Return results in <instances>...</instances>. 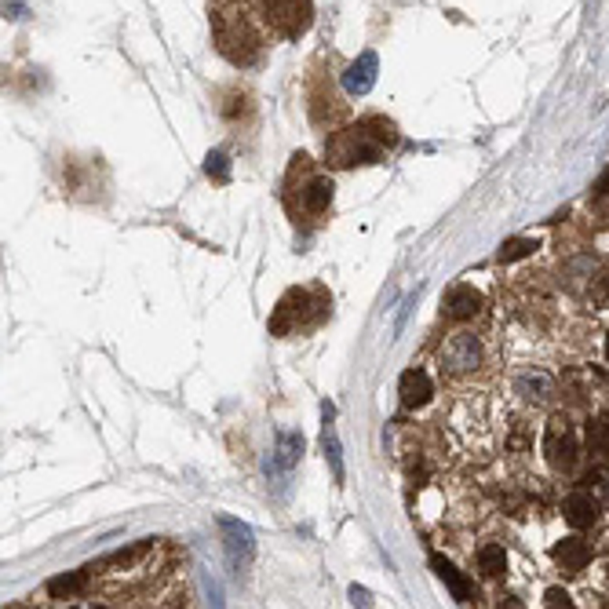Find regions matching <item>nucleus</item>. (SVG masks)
Returning a JSON list of instances; mask_svg holds the SVG:
<instances>
[{"label": "nucleus", "mask_w": 609, "mask_h": 609, "mask_svg": "<svg viewBox=\"0 0 609 609\" xmlns=\"http://www.w3.org/2000/svg\"><path fill=\"white\" fill-rule=\"evenodd\" d=\"M598 285H602V296H605V300H609V271H605V274H602V281H598Z\"/></svg>", "instance_id": "obj_23"}, {"label": "nucleus", "mask_w": 609, "mask_h": 609, "mask_svg": "<svg viewBox=\"0 0 609 609\" xmlns=\"http://www.w3.org/2000/svg\"><path fill=\"white\" fill-rule=\"evenodd\" d=\"M328 157H332L339 168L373 164V161H380V146L373 143V135H365V128H358V132H343V135L328 146Z\"/></svg>", "instance_id": "obj_4"}, {"label": "nucleus", "mask_w": 609, "mask_h": 609, "mask_svg": "<svg viewBox=\"0 0 609 609\" xmlns=\"http://www.w3.org/2000/svg\"><path fill=\"white\" fill-rule=\"evenodd\" d=\"M584 438H587V449H591V457H609V420H605V416H595V420H587Z\"/></svg>", "instance_id": "obj_14"}, {"label": "nucleus", "mask_w": 609, "mask_h": 609, "mask_svg": "<svg viewBox=\"0 0 609 609\" xmlns=\"http://www.w3.org/2000/svg\"><path fill=\"white\" fill-rule=\"evenodd\" d=\"M555 562H558L569 577H577V573L591 562V548H587L580 537H566V540H558V548H555Z\"/></svg>", "instance_id": "obj_11"}, {"label": "nucleus", "mask_w": 609, "mask_h": 609, "mask_svg": "<svg viewBox=\"0 0 609 609\" xmlns=\"http://www.w3.org/2000/svg\"><path fill=\"white\" fill-rule=\"evenodd\" d=\"M442 310H446V318H453V321H471V318L482 310V292H478L475 285H453V289L446 292V300H442Z\"/></svg>", "instance_id": "obj_7"}, {"label": "nucleus", "mask_w": 609, "mask_h": 609, "mask_svg": "<svg viewBox=\"0 0 609 609\" xmlns=\"http://www.w3.org/2000/svg\"><path fill=\"white\" fill-rule=\"evenodd\" d=\"M478 569H482V577H489V580L503 577V569H507L503 548H500V544H485V548L478 551Z\"/></svg>", "instance_id": "obj_16"}, {"label": "nucleus", "mask_w": 609, "mask_h": 609, "mask_svg": "<svg viewBox=\"0 0 609 609\" xmlns=\"http://www.w3.org/2000/svg\"><path fill=\"white\" fill-rule=\"evenodd\" d=\"M80 587H84V573H66V577H55V580L48 584L51 595H73V591H80Z\"/></svg>", "instance_id": "obj_20"}, {"label": "nucleus", "mask_w": 609, "mask_h": 609, "mask_svg": "<svg viewBox=\"0 0 609 609\" xmlns=\"http://www.w3.org/2000/svg\"><path fill=\"white\" fill-rule=\"evenodd\" d=\"M325 460L332 467V478L343 482V453H339V438H336L332 427H325Z\"/></svg>", "instance_id": "obj_18"}, {"label": "nucleus", "mask_w": 609, "mask_h": 609, "mask_svg": "<svg viewBox=\"0 0 609 609\" xmlns=\"http://www.w3.org/2000/svg\"><path fill=\"white\" fill-rule=\"evenodd\" d=\"M205 171L216 180V183H226L230 180V164H226V153L223 150H212L208 153V161H205Z\"/></svg>", "instance_id": "obj_19"}, {"label": "nucleus", "mask_w": 609, "mask_h": 609, "mask_svg": "<svg viewBox=\"0 0 609 609\" xmlns=\"http://www.w3.org/2000/svg\"><path fill=\"white\" fill-rule=\"evenodd\" d=\"M566 521L573 530H591L595 521H598V503L587 496V493H573V496H566Z\"/></svg>", "instance_id": "obj_12"}, {"label": "nucleus", "mask_w": 609, "mask_h": 609, "mask_svg": "<svg viewBox=\"0 0 609 609\" xmlns=\"http://www.w3.org/2000/svg\"><path fill=\"white\" fill-rule=\"evenodd\" d=\"M376 69H380V62H376V51H365L351 69L343 73V88L351 92V96H365V92H373V84H376Z\"/></svg>", "instance_id": "obj_9"}, {"label": "nucleus", "mask_w": 609, "mask_h": 609, "mask_svg": "<svg viewBox=\"0 0 609 609\" xmlns=\"http://www.w3.org/2000/svg\"><path fill=\"white\" fill-rule=\"evenodd\" d=\"M530 252H537L533 237H511L500 245V263H518V259H526Z\"/></svg>", "instance_id": "obj_17"}, {"label": "nucleus", "mask_w": 609, "mask_h": 609, "mask_svg": "<svg viewBox=\"0 0 609 609\" xmlns=\"http://www.w3.org/2000/svg\"><path fill=\"white\" fill-rule=\"evenodd\" d=\"M555 391V380L544 373V369H526L518 380H514V394L526 401V405H544Z\"/></svg>", "instance_id": "obj_8"}, {"label": "nucleus", "mask_w": 609, "mask_h": 609, "mask_svg": "<svg viewBox=\"0 0 609 609\" xmlns=\"http://www.w3.org/2000/svg\"><path fill=\"white\" fill-rule=\"evenodd\" d=\"M482 362V343L475 332H457L442 343V351H438V365L442 373L449 376H471Z\"/></svg>", "instance_id": "obj_3"}, {"label": "nucleus", "mask_w": 609, "mask_h": 609, "mask_svg": "<svg viewBox=\"0 0 609 609\" xmlns=\"http://www.w3.org/2000/svg\"><path fill=\"white\" fill-rule=\"evenodd\" d=\"M398 398H401V405L405 409H420V405H427L430 398H434V380L427 376V369H405L401 373V380H398Z\"/></svg>", "instance_id": "obj_6"}, {"label": "nucleus", "mask_w": 609, "mask_h": 609, "mask_svg": "<svg viewBox=\"0 0 609 609\" xmlns=\"http://www.w3.org/2000/svg\"><path fill=\"white\" fill-rule=\"evenodd\" d=\"M219 533H223V544H226V558H230V566H234V569H241V566L252 558V551H255V544H252V530L245 526V521H237V518H219Z\"/></svg>", "instance_id": "obj_5"}, {"label": "nucleus", "mask_w": 609, "mask_h": 609, "mask_svg": "<svg viewBox=\"0 0 609 609\" xmlns=\"http://www.w3.org/2000/svg\"><path fill=\"white\" fill-rule=\"evenodd\" d=\"M591 201H595V208H598V212H605V216H609V168L602 171V180L595 183V194H591Z\"/></svg>", "instance_id": "obj_21"}, {"label": "nucleus", "mask_w": 609, "mask_h": 609, "mask_svg": "<svg viewBox=\"0 0 609 609\" xmlns=\"http://www.w3.org/2000/svg\"><path fill=\"white\" fill-rule=\"evenodd\" d=\"M300 453H303V438H300V434H292V430H281L278 434V467L292 471L296 460H300Z\"/></svg>", "instance_id": "obj_15"}, {"label": "nucleus", "mask_w": 609, "mask_h": 609, "mask_svg": "<svg viewBox=\"0 0 609 609\" xmlns=\"http://www.w3.org/2000/svg\"><path fill=\"white\" fill-rule=\"evenodd\" d=\"M544 605H551V609H573V598L562 587H548L544 591Z\"/></svg>", "instance_id": "obj_22"}, {"label": "nucleus", "mask_w": 609, "mask_h": 609, "mask_svg": "<svg viewBox=\"0 0 609 609\" xmlns=\"http://www.w3.org/2000/svg\"><path fill=\"white\" fill-rule=\"evenodd\" d=\"M430 569L446 580V587L453 591V598H457V602H471V598H475V584H471V580H467V577H464V573H460L449 558L430 555Z\"/></svg>", "instance_id": "obj_10"}, {"label": "nucleus", "mask_w": 609, "mask_h": 609, "mask_svg": "<svg viewBox=\"0 0 609 609\" xmlns=\"http://www.w3.org/2000/svg\"><path fill=\"white\" fill-rule=\"evenodd\" d=\"M328 201H332V180L314 176V180H310V187L303 190V208H307V212H325V208H328Z\"/></svg>", "instance_id": "obj_13"}, {"label": "nucleus", "mask_w": 609, "mask_h": 609, "mask_svg": "<svg viewBox=\"0 0 609 609\" xmlns=\"http://www.w3.org/2000/svg\"><path fill=\"white\" fill-rule=\"evenodd\" d=\"M544 457L555 471H573L577 467V457H580V446H577V430L566 416H551L548 430H544Z\"/></svg>", "instance_id": "obj_2"}, {"label": "nucleus", "mask_w": 609, "mask_h": 609, "mask_svg": "<svg viewBox=\"0 0 609 609\" xmlns=\"http://www.w3.org/2000/svg\"><path fill=\"white\" fill-rule=\"evenodd\" d=\"M216 33H219V48L226 59L234 62H252L259 55V37L255 30L245 23V15H216Z\"/></svg>", "instance_id": "obj_1"}, {"label": "nucleus", "mask_w": 609, "mask_h": 609, "mask_svg": "<svg viewBox=\"0 0 609 609\" xmlns=\"http://www.w3.org/2000/svg\"><path fill=\"white\" fill-rule=\"evenodd\" d=\"M605 362H609V339H605Z\"/></svg>", "instance_id": "obj_24"}]
</instances>
